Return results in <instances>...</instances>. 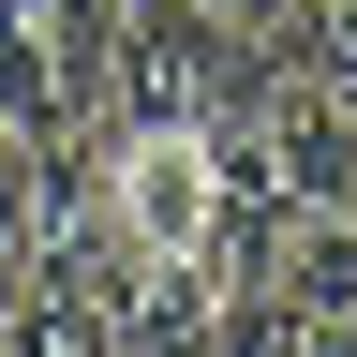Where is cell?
Masks as SVG:
<instances>
[{
  "instance_id": "3",
  "label": "cell",
  "mask_w": 357,
  "mask_h": 357,
  "mask_svg": "<svg viewBox=\"0 0 357 357\" xmlns=\"http://www.w3.org/2000/svg\"><path fill=\"white\" fill-rule=\"evenodd\" d=\"M105 208H119L134 253H208L223 149H208V134H105Z\"/></svg>"
},
{
  "instance_id": "1",
  "label": "cell",
  "mask_w": 357,
  "mask_h": 357,
  "mask_svg": "<svg viewBox=\"0 0 357 357\" xmlns=\"http://www.w3.org/2000/svg\"><path fill=\"white\" fill-rule=\"evenodd\" d=\"M119 15H134V0H0V134H15L30 164H60V149L105 134Z\"/></svg>"
},
{
  "instance_id": "6",
  "label": "cell",
  "mask_w": 357,
  "mask_h": 357,
  "mask_svg": "<svg viewBox=\"0 0 357 357\" xmlns=\"http://www.w3.org/2000/svg\"><path fill=\"white\" fill-rule=\"evenodd\" d=\"M268 298H298V312H357V208H283Z\"/></svg>"
},
{
  "instance_id": "4",
  "label": "cell",
  "mask_w": 357,
  "mask_h": 357,
  "mask_svg": "<svg viewBox=\"0 0 357 357\" xmlns=\"http://www.w3.org/2000/svg\"><path fill=\"white\" fill-rule=\"evenodd\" d=\"M105 328H119V357H223V283H208L194 253H149L105 298Z\"/></svg>"
},
{
  "instance_id": "5",
  "label": "cell",
  "mask_w": 357,
  "mask_h": 357,
  "mask_svg": "<svg viewBox=\"0 0 357 357\" xmlns=\"http://www.w3.org/2000/svg\"><path fill=\"white\" fill-rule=\"evenodd\" d=\"M0 357H119V328H105V298H89L75 268H45V253H30L15 312H0Z\"/></svg>"
},
{
  "instance_id": "2",
  "label": "cell",
  "mask_w": 357,
  "mask_h": 357,
  "mask_svg": "<svg viewBox=\"0 0 357 357\" xmlns=\"http://www.w3.org/2000/svg\"><path fill=\"white\" fill-rule=\"evenodd\" d=\"M253 89V30L208 15V0H134L119 15V89H105V134H208L238 119Z\"/></svg>"
},
{
  "instance_id": "8",
  "label": "cell",
  "mask_w": 357,
  "mask_h": 357,
  "mask_svg": "<svg viewBox=\"0 0 357 357\" xmlns=\"http://www.w3.org/2000/svg\"><path fill=\"white\" fill-rule=\"evenodd\" d=\"M342 15H357V0H342Z\"/></svg>"
},
{
  "instance_id": "7",
  "label": "cell",
  "mask_w": 357,
  "mask_h": 357,
  "mask_svg": "<svg viewBox=\"0 0 357 357\" xmlns=\"http://www.w3.org/2000/svg\"><path fill=\"white\" fill-rule=\"evenodd\" d=\"M208 15H238V30H268V15H283V0H208Z\"/></svg>"
}]
</instances>
